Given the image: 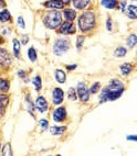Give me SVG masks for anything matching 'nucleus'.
Instances as JSON below:
<instances>
[{
	"label": "nucleus",
	"instance_id": "obj_1",
	"mask_svg": "<svg viewBox=\"0 0 137 156\" xmlns=\"http://www.w3.org/2000/svg\"><path fill=\"white\" fill-rule=\"evenodd\" d=\"M125 91V85L120 79H111L108 84L98 91V103H105L120 99Z\"/></svg>",
	"mask_w": 137,
	"mask_h": 156
},
{
	"label": "nucleus",
	"instance_id": "obj_2",
	"mask_svg": "<svg viewBox=\"0 0 137 156\" xmlns=\"http://www.w3.org/2000/svg\"><path fill=\"white\" fill-rule=\"evenodd\" d=\"M96 13L93 10H85L78 18V28L82 33H89L96 28Z\"/></svg>",
	"mask_w": 137,
	"mask_h": 156
},
{
	"label": "nucleus",
	"instance_id": "obj_3",
	"mask_svg": "<svg viewBox=\"0 0 137 156\" xmlns=\"http://www.w3.org/2000/svg\"><path fill=\"white\" fill-rule=\"evenodd\" d=\"M62 21H63V18H62V13L59 10L48 11L42 19V22H43L44 27L49 30H58Z\"/></svg>",
	"mask_w": 137,
	"mask_h": 156
},
{
	"label": "nucleus",
	"instance_id": "obj_4",
	"mask_svg": "<svg viewBox=\"0 0 137 156\" xmlns=\"http://www.w3.org/2000/svg\"><path fill=\"white\" fill-rule=\"evenodd\" d=\"M71 48L70 40L67 37H59L53 42L52 51L55 56H63L65 53H67Z\"/></svg>",
	"mask_w": 137,
	"mask_h": 156
},
{
	"label": "nucleus",
	"instance_id": "obj_5",
	"mask_svg": "<svg viewBox=\"0 0 137 156\" xmlns=\"http://www.w3.org/2000/svg\"><path fill=\"white\" fill-rule=\"evenodd\" d=\"M76 94H78V100L82 101V102L85 103L89 100L91 94H89V87L86 86L85 81H78V85H76Z\"/></svg>",
	"mask_w": 137,
	"mask_h": 156
},
{
	"label": "nucleus",
	"instance_id": "obj_6",
	"mask_svg": "<svg viewBox=\"0 0 137 156\" xmlns=\"http://www.w3.org/2000/svg\"><path fill=\"white\" fill-rule=\"evenodd\" d=\"M13 55L6 48H0V66L8 68L12 65Z\"/></svg>",
	"mask_w": 137,
	"mask_h": 156
},
{
	"label": "nucleus",
	"instance_id": "obj_7",
	"mask_svg": "<svg viewBox=\"0 0 137 156\" xmlns=\"http://www.w3.org/2000/svg\"><path fill=\"white\" fill-rule=\"evenodd\" d=\"M67 119V108L63 106H56V108L52 111V120L55 123H62Z\"/></svg>",
	"mask_w": 137,
	"mask_h": 156
},
{
	"label": "nucleus",
	"instance_id": "obj_8",
	"mask_svg": "<svg viewBox=\"0 0 137 156\" xmlns=\"http://www.w3.org/2000/svg\"><path fill=\"white\" fill-rule=\"evenodd\" d=\"M59 33L62 35H73L76 33V27L74 22H69V21H62L60 27L58 28Z\"/></svg>",
	"mask_w": 137,
	"mask_h": 156
},
{
	"label": "nucleus",
	"instance_id": "obj_9",
	"mask_svg": "<svg viewBox=\"0 0 137 156\" xmlns=\"http://www.w3.org/2000/svg\"><path fill=\"white\" fill-rule=\"evenodd\" d=\"M64 96H65V92L61 87H55V88H53L52 94H51L52 105H53V106H60V105H62V102L64 101Z\"/></svg>",
	"mask_w": 137,
	"mask_h": 156
},
{
	"label": "nucleus",
	"instance_id": "obj_10",
	"mask_svg": "<svg viewBox=\"0 0 137 156\" xmlns=\"http://www.w3.org/2000/svg\"><path fill=\"white\" fill-rule=\"evenodd\" d=\"M34 107H36V110H38L40 113H45L49 110V102L47 98L41 95L38 96L34 101Z\"/></svg>",
	"mask_w": 137,
	"mask_h": 156
},
{
	"label": "nucleus",
	"instance_id": "obj_11",
	"mask_svg": "<svg viewBox=\"0 0 137 156\" xmlns=\"http://www.w3.org/2000/svg\"><path fill=\"white\" fill-rule=\"evenodd\" d=\"M62 13V18L64 21H69V22H74L75 19L78 18V12L74 8H63Z\"/></svg>",
	"mask_w": 137,
	"mask_h": 156
},
{
	"label": "nucleus",
	"instance_id": "obj_12",
	"mask_svg": "<svg viewBox=\"0 0 137 156\" xmlns=\"http://www.w3.org/2000/svg\"><path fill=\"white\" fill-rule=\"evenodd\" d=\"M43 7L50 10H62L65 6L61 0H47L43 2Z\"/></svg>",
	"mask_w": 137,
	"mask_h": 156
},
{
	"label": "nucleus",
	"instance_id": "obj_13",
	"mask_svg": "<svg viewBox=\"0 0 137 156\" xmlns=\"http://www.w3.org/2000/svg\"><path fill=\"white\" fill-rule=\"evenodd\" d=\"M9 101H10V98L7 94H0V119H2L5 117Z\"/></svg>",
	"mask_w": 137,
	"mask_h": 156
},
{
	"label": "nucleus",
	"instance_id": "obj_14",
	"mask_svg": "<svg viewBox=\"0 0 137 156\" xmlns=\"http://www.w3.org/2000/svg\"><path fill=\"white\" fill-rule=\"evenodd\" d=\"M91 2L92 0H72L71 1L73 8L75 10H85L89 7Z\"/></svg>",
	"mask_w": 137,
	"mask_h": 156
},
{
	"label": "nucleus",
	"instance_id": "obj_15",
	"mask_svg": "<svg viewBox=\"0 0 137 156\" xmlns=\"http://www.w3.org/2000/svg\"><path fill=\"white\" fill-rule=\"evenodd\" d=\"M48 130L50 131L51 135H53V136H61V135H63V134L67 132V126H49Z\"/></svg>",
	"mask_w": 137,
	"mask_h": 156
},
{
	"label": "nucleus",
	"instance_id": "obj_16",
	"mask_svg": "<svg viewBox=\"0 0 137 156\" xmlns=\"http://www.w3.org/2000/svg\"><path fill=\"white\" fill-rule=\"evenodd\" d=\"M54 79L58 84H65V81H67V73H65L64 69H62V68H56L54 70Z\"/></svg>",
	"mask_w": 137,
	"mask_h": 156
},
{
	"label": "nucleus",
	"instance_id": "obj_17",
	"mask_svg": "<svg viewBox=\"0 0 137 156\" xmlns=\"http://www.w3.org/2000/svg\"><path fill=\"white\" fill-rule=\"evenodd\" d=\"M123 13L126 14V17L131 20H136L137 19V7L135 5H127L124 10Z\"/></svg>",
	"mask_w": 137,
	"mask_h": 156
},
{
	"label": "nucleus",
	"instance_id": "obj_18",
	"mask_svg": "<svg viewBox=\"0 0 137 156\" xmlns=\"http://www.w3.org/2000/svg\"><path fill=\"white\" fill-rule=\"evenodd\" d=\"M134 70V65L128 62H125L120 66V73L122 76H128L131 74V72Z\"/></svg>",
	"mask_w": 137,
	"mask_h": 156
},
{
	"label": "nucleus",
	"instance_id": "obj_19",
	"mask_svg": "<svg viewBox=\"0 0 137 156\" xmlns=\"http://www.w3.org/2000/svg\"><path fill=\"white\" fill-rule=\"evenodd\" d=\"M21 43L17 37L12 39V55L14 58H20V53H21Z\"/></svg>",
	"mask_w": 137,
	"mask_h": 156
},
{
	"label": "nucleus",
	"instance_id": "obj_20",
	"mask_svg": "<svg viewBox=\"0 0 137 156\" xmlns=\"http://www.w3.org/2000/svg\"><path fill=\"white\" fill-rule=\"evenodd\" d=\"M25 110L28 111V113L31 114V115H32L33 118H36V113H34V111H36L34 102L31 100V98H30V96H29V95H27V97H25Z\"/></svg>",
	"mask_w": 137,
	"mask_h": 156
},
{
	"label": "nucleus",
	"instance_id": "obj_21",
	"mask_svg": "<svg viewBox=\"0 0 137 156\" xmlns=\"http://www.w3.org/2000/svg\"><path fill=\"white\" fill-rule=\"evenodd\" d=\"M101 6L107 10L118 9V0H101Z\"/></svg>",
	"mask_w": 137,
	"mask_h": 156
},
{
	"label": "nucleus",
	"instance_id": "obj_22",
	"mask_svg": "<svg viewBox=\"0 0 137 156\" xmlns=\"http://www.w3.org/2000/svg\"><path fill=\"white\" fill-rule=\"evenodd\" d=\"M12 20V16L10 13L8 9L3 8L1 11H0V22L1 23H8V22H11Z\"/></svg>",
	"mask_w": 137,
	"mask_h": 156
},
{
	"label": "nucleus",
	"instance_id": "obj_23",
	"mask_svg": "<svg viewBox=\"0 0 137 156\" xmlns=\"http://www.w3.org/2000/svg\"><path fill=\"white\" fill-rule=\"evenodd\" d=\"M113 55H114L116 58H123V57H125V56L127 55V48L120 45V46H117V48L114 50Z\"/></svg>",
	"mask_w": 137,
	"mask_h": 156
},
{
	"label": "nucleus",
	"instance_id": "obj_24",
	"mask_svg": "<svg viewBox=\"0 0 137 156\" xmlns=\"http://www.w3.org/2000/svg\"><path fill=\"white\" fill-rule=\"evenodd\" d=\"M10 89V81L7 78L0 77V94H7Z\"/></svg>",
	"mask_w": 137,
	"mask_h": 156
},
{
	"label": "nucleus",
	"instance_id": "obj_25",
	"mask_svg": "<svg viewBox=\"0 0 137 156\" xmlns=\"http://www.w3.org/2000/svg\"><path fill=\"white\" fill-rule=\"evenodd\" d=\"M136 43H137V35L135 33L129 34V35L126 37V48H128V50L134 48Z\"/></svg>",
	"mask_w": 137,
	"mask_h": 156
},
{
	"label": "nucleus",
	"instance_id": "obj_26",
	"mask_svg": "<svg viewBox=\"0 0 137 156\" xmlns=\"http://www.w3.org/2000/svg\"><path fill=\"white\" fill-rule=\"evenodd\" d=\"M27 56H28V59L31 63H36V59H38V52L33 46H30L28 48V52H27Z\"/></svg>",
	"mask_w": 137,
	"mask_h": 156
},
{
	"label": "nucleus",
	"instance_id": "obj_27",
	"mask_svg": "<svg viewBox=\"0 0 137 156\" xmlns=\"http://www.w3.org/2000/svg\"><path fill=\"white\" fill-rule=\"evenodd\" d=\"M32 85L34 87V90L36 91H40L42 89V77L40 75H36L32 78V80H31Z\"/></svg>",
	"mask_w": 137,
	"mask_h": 156
},
{
	"label": "nucleus",
	"instance_id": "obj_28",
	"mask_svg": "<svg viewBox=\"0 0 137 156\" xmlns=\"http://www.w3.org/2000/svg\"><path fill=\"white\" fill-rule=\"evenodd\" d=\"M101 88H102L101 83H100V81H94V83L89 87V91L91 95H96V94H98V91L101 90Z\"/></svg>",
	"mask_w": 137,
	"mask_h": 156
},
{
	"label": "nucleus",
	"instance_id": "obj_29",
	"mask_svg": "<svg viewBox=\"0 0 137 156\" xmlns=\"http://www.w3.org/2000/svg\"><path fill=\"white\" fill-rule=\"evenodd\" d=\"M1 150H2L1 151V154H2L3 156H11L12 154H13L11 143L10 142H7L3 146H1Z\"/></svg>",
	"mask_w": 137,
	"mask_h": 156
},
{
	"label": "nucleus",
	"instance_id": "obj_30",
	"mask_svg": "<svg viewBox=\"0 0 137 156\" xmlns=\"http://www.w3.org/2000/svg\"><path fill=\"white\" fill-rule=\"evenodd\" d=\"M67 99H69L70 101L78 100V94H76V89H75V88L70 87V88H69V90H67Z\"/></svg>",
	"mask_w": 137,
	"mask_h": 156
},
{
	"label": "nucleus",
	"instance_id": "obj_31",
	"mask_svg": "<svg viewBox=\"0 0 137 156\" xmlns=\"http://www.w3.org/2000/svg\"><path fill=\"white\" fill-rule=\"evenodd\" d=\"M85 40H86V37L84 35H78L76 36V40H75V46H76V50L78 51H81L82 48H83L84 45V42H85Z\"/></svg>",
	"mask_w": 137,
	"mask_h": 156
},
{
	"label": "nucleus",
	"instance_id": "obj_32",
	"mask_svg": "<svg viewBox=\"0 0 137 156\" xmlns=\"http://www.w3.org/2000/svg\"><path fill=\"white\" fill-rule=\"evenodd\" d=\"M39 128L42 132L47 131L49 129V121L47 119H40L39 120Z\"/></svg>",
	"mask_w": 137,
	"mask_h": 156
},
{
	"label": "nucleus",
	"instance_id": "obj_33",
	"mask_svg": "<svg viewBox=\"0 0 137 156\" xmlns=\"http://www.w3.org/2000/svg\"><path fill=\"white\" fill-rule=\"evenodd\" d=\"M17 75L20 79H22L25 83H29V78H28V75H27V72L23 69H18L17 72Z\"/></svg>",
	"mask_w": 137,
	"mask_h": 156
},
{
	"label": "nucleus",
	"instance_id": "obj_34",
	"mask_svg": "<svg viewBox=\"0 0 137 156\" xmlns=\"http://www.w3.org/2000/svg\"><path fill=\"white\" fill-rule=\"evenodd\" d=\"M17 25H18V28L21 29V30H25V21L22 16H19V17L17 18Z\"/></svg>",
	"mask_w": 137,
	"mask_h": 156
},
{
	"label": "nucleus",
	"instance_id": "obj_35",
	"mask_svg": "<svg viewBox=\"0 0 137 156\" xmlns=\"http://www.w3.org/2000/svg\"><path fill=\"white\" fill-rule=\"evenodd\" d=\"M20 43H21V45H27L29 43V41H30V36L28 35V34H22L21 35V39L19 40Z\"/></svg>",
	"mask_w": 137,
	"mask_h": 156
},
{
	"label": "nucleus",
	"instance_id": "obj_36",
	"mask_svg": "<svg viewBox=\"0 0 137 156\" xmlns=\"http://www.w3.org/2000/svg\"><path fill=\"white\" fill-rule=\"evenodd\" d=\"M127 5H128V3H127L126 0H118V8L120 9V11L122 12H124V10H125Z\"/></svg>",
	"mask_w": 137,
	"mask_h": 156
},
{
	"label": "nucleus",
	"instance_id": "obj_37",
	"mask_svg": "<svg viewBox=\"0 0 137 156\" xmlns=\"http://www.w3.org/2000/svg\"><path fill=\"white\" fill-rule=\"evenodd\" d=\"M106 30L108 31V32H111V31L113 30V21L111 17H107V19H106Z\"/></svg>",
	"mask_w": 137,
	"mask_h": 156
},
{
	"label": "nucleus",
	"instance_id": "obj_38",
	"mask_svg": "<svg viewBox=\"0 0 137 156\" xmlns=\"http://www.w3.org/2000/svg\"><path fill=\"white\" fill-rule=\"evenodd\" d=\"M65 68H67V72H73V70H75L76 68H78V65H76V64H70V65H67V66H65Z\"/></svg>",
	"mask_w": 137,
	"mask_h": 156
},
{
	"label": "nucleus",
	"instance_id": "obj_39",
	"mask_svg": "<svg viewBox=\"0 0 137 156\" xmlns=\"http://www.w3.org/2000/svg\"><path fill=\"white\" fill-rule=\"evenodd\" d=\"M1 33H2V36H8V34L10 33V30L8 28H5V29H1Z\"/></svg>",
	"mask_w": 137,
	"mask_h": 156
},
{
	"label": "nucleus",
	"instance_id": "obj_40",
	"mask_svg": "<svg viewBox=\"0 0 137 156\" xmlns=\"http://www.w3.org/2000/svg\"><path fill=\"white\" fill-rule=\"evenodd\" d=\"M126 140H127V141H131V142H136L137 137H136V135H127Z\"/></svg>",
	"mask_w": 137,
	"mask_h": 156
},
{
	"label": "nucleus",
	"instance_id": "obj_41",
	"mask_svg": "<svg viewBox=\"0 0 137 156\" xmlns=\"http://www.w3.org/2000/svg\"><path fill=\"white\" fill-rule=\"evenodd\" d=\"M6 1H5V0H0V8H6Z\"/></svg>",
	"mask_w": 137,
	"mask_h": 156
},
{
	"label": "nucleus",
	"instance_id": "obj_42",
	"mask_svg": "<svg viewBox=\"0 0 137 156\" xmlns=\"http://www.w3.org/2000/svg\"><path fill=\"white\" fill-rule=\"evenodd\" d=\"M61 1L63 2V5H64V6H69L72 0H61Z\"/></svg>",
	"mask_w": 137,
	"mask_h": 156
},
{
	"label": "nucleus",
	"instance_id": "obj_43",
	"mask_svg": "<svg viewBox=\"0 0 137 156\" xmlns=\"http://www.w3.org/2000/svg\"><path fill=\"white\" fill-rule=\"evenodd\" d=\"M0 150H1V142H0Z\"/></svg>",
	"mask_w": 137,
	"mask_h": 156
},
{
	"label": "nucleus",
	"instance_id": "obj_44",
	"mask_svg": "<svg viewBox=\"0 0 137 156\" xmlns=\"http://www.w3.org/2000/svg\"><path fill=\"white\" fill-rule=\"evenodd\" d=\"M131 1H136V0H131Z\"/></svg>",
	"mask_w": 137,
	"mask_h": 156
}]
</instances>
